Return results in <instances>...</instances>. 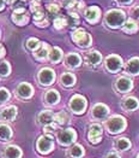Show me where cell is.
<instances>
[{"label": "cell", "instance_id": "obj_21", "mask_svg": "<svg viewBox=\"0 0 139 158\" xmlns=\"http://www.w3.org/2000/svg\"><path fill=\"white\" fill-rule=\"evenodd\" d=\"M122 107L126 110V111H134L139 107V102L138 99L133 98V97H128L125 98L124 102H122Z\"/></svg>", "mask_w": 139, "mask_h": 158}, {"label": "cell", "instance_id": "obj_31", "mask_svg": "<svg viewBox=\"0 0 139 158\" xmlns=\"http://www.w3.org/2000/svg\"><path fill=\"white\" fill-rule=\"evenodd\" d=\"M11 73V66L9 64V62L6 60H1L0 62V76L5 77Z\"/></svg>", "mask_w": 139, "mask_h": 158}, {"label": "cell", "instance_id": "obj_9", "mask_svg": "<svg viewBox=\"0 0 139 158\" xmlns=\"http://www.w3.org/2000/svg\"><path fill=\"white\" fill-rule=\"evenodd\" d=\"M102 127L100 124L95 123V124H91L90 128H89L88 133V139L91 144H98L101 143L102 140Z\"/></svg>", "mask_w": 139, "mask_h": 158}, {"label": "cell", "instance_id": "obj_1", "mask_svg": "<svg viewBox=\"0 0 139 158\" xmlns=\"http://www.w3.org/2000/svg\"><path fill=\"white\" fill-rule=\"evenodd\" d=\"M126 126V119L122 116H119V115L113 116V117L106 121V128H107L108 133H110V134H118V133L124 132Z\"/></svg>", "mask_w": 139, "mask_h": 158}, {"label": "cell", "instance_id": "obj_42", "mask_svg": "<svg viewBox=\"0 0 139 158\" xmlns=\"http://www.w3.org/2000/svg\"><path fill=\"white\" fill-rule=\"evenodd\" d=\"M104 158H121L116 152H109V153H107L106 156H104Z\"/></svg>", "mask_w": 139, "mask_h": 158}, {"label": "cell", "instance_id": "obj_47", "mask_svg": "<svg viewBox=\"0 0 139 158\" xmlns=\"http://www.w3.org/2000/svg\"><path fill=\"white\" fill-rule=\"evenodd\" d=\"M4 6H5V5H4V0H0V11L4 9Z\"/></svg>", "mask_w": 139, "mask_h": 158}, {"label": "cell", "instance_id": "obj_14", "mask_svg": "<svg viewBox=\"0 0 139 158\" xmlns=\"http://www.w3.org/2000/svg\"><path fill=\"white\" fill-rule=\"evenodd\" d=\"M84 16L87 18V21L90 23H96L98 19H100V16H101V10L97 7V6H91L85 10Z\"/></svg>", "mask_w": 139, "mask_h": 158}, {"label": "cell", "instance_id": "obj_27", "mask_svg": "<svg viewBox=\"0 0 139 158\" xmlns=\"http://www.w3.org/2000/svg\"><path fill=\"white\" fill-rule=\"evenodd\" d=\"M60 82H61V85L65 86V87H71L76 82V76L73 74H71V73H65V74L61 75V77H60Z\"/></svg>", "mask_w": 139, "mask_h": 158}, {"label": "cell", "instance_id": "obj_46", "mask_svg": "<svg viewBox=\"0 0 139 158\" xmlns=\"http://www.w3.org/2000/svg\"><path fill=\"white\" fill-rule=\"evenodd\" d=\"M5 1H6L7 4H10V5H13V4H14L17 0H5Z\"/></svg>", "mask_w": 139, "mask_h": 158}, {"label": "cell", "instance_id": "obj_20", "mask_svg": "<svg viewBox=\"0 0 139 158\" xmlns=\"http://www.w3.org/2000/svg\"><path fill=\"white\" fill-rule=\"evenodd\" d=\"M126 71L131 75H139V58L134 57L129 59L126 64Z\"/></svg>", "mask_w": 139, "mask_h": 158}, {"label": "cell", "instance_id": "obj_12", "mask_svg": "<svg viewBox=\"0 0 139 158\" xmlns=\"http://www.w3.org/2000/svg\"><path fill=\"white\" fill-rule=\"evenodd\" d=\"M16 93H17V95H18L19 98H22V99H29V98L33 97L34 89H33L31 85H29V83H26V82H22V83H19V85L17 86Z\"/></svg>", "mask_w": 139, "mask_h": 158}, {"label": "cell", "instance_id": "obj_30", "mask_svg": "<svg viewBox=\"0 0 139 158\" xmlns=\"http://www.w3.org/2000/svg\"><path fill=\"white\" fill-rule=\"evenodd\" d=\"M138 29H139L138 23H137L136 21H133V19H128L126 22V24L124 26V31H125V33H128V34H133V33H136Z\"/></svg>", "mask_w": 139, "mask_h": 158}, {"label": "cell", "instance_id": "obj_19", "mask_svg": "<svg viewBox=\"0 0 139 158\" xmlns=\"http://www.w3.org/2000/svg\"><path fill=\"white\" fill-rule=\"evenodd\" d=\"M4 157L5 158H21L22 157V150L18 146L10 145L7 146L4 151Z\"/></svg>", "mask_w": 139, "mask_h": 158}, {"label": "cell", "instance_id": "obj_26", "mask_svg": "<svg viewBox=\"0 0 139 158\" xmlns=\"http://www.w3.org/2000/svg\"><path fill=\"white\" fill-rule=\"evenodd\" d=\"M12 138V129L7 124H0V140L9 141Z\"/></svg>", "mask_w": 139, "mask_h": 158}, {"label": "cell", "instance_id": "obj_23", "mask_svg": "<svg viewBox=\"0 0 139 158\" xmlns=\"http://www.w3.org/2000/svg\"><path fill=\"white\" fill-rule=\"evenodd\" d=\"M131 146H132V144L127 138H120V139H116L114 141V147L118 151H126L128 148H131Z\"/></svg>", "mask_w": 139, "mask_h": 158}, {"label": "cell", "instance_id": "obj_34", "mask_svg": "<svg viewBox=\"0 0 139 158\" xmlns=\"http://www.w3.org/2000/svg\"><path fill=\"white\" fill-rule=\"evenodd\" d=\"M54 27L56 29H63L65 27H67V21H66V17L64 16H59L54 19Z\"/></svg>", "mask_w": 139, "mask_h": 158}, {"label": "cell", "instance_id": "obj_10", "mask_svg": "<svg viewBox=\"0 0 139 158\" xmlns=\"http://www.w3.org/2000/svg\"><path fill=\"white\" fill-rule=\"evenodd\" d=\"M12 21L17 24V26H25L29 22V16L28 12L25 11L24 7L21 9H14L12 15Z\"/></svg>", "mask_w": 139, "mask_h": 158}, {"label": "cell", "instance_id": "obj_18", "mask_svg": "<svg viewBox=\"0 0 139 158\" xmlns=\"http://www.w3.org/2000/svg\"><path fill=\"white\" fill-rule=\"evenodd\" d=\"M38 123L43 124V126H47L49 123H53L54 121V114L52 112L51 110H44L42 112H40L37 116Z\"/></svg>", "mask_w": 139, "mask_h": 158}, {"label": "cell", "instance_id": "obj_17", "mask_svg": "<svg viewBox=\"0 0 139 158\" xmlns=\"http://www.w3.org/2000/svg\"><path fill=\"white\" fill-rule=\"evenodd\" d=\"M51 51V47H49V45L48 44H46V42H41V45H40V47H38L37 50L35 51V58L36 59H40V60H43V59H46L47 57H48V53Z\"/></svg>", "mask_w": 139, "mask_h": 158}, {"label": "cell", "instance_id": "obj_39", "mask_svg": "<svg viewBox=\"0 0 139 158\" xmlns=\"http://www.w3.org/2000/svg\"><path fill=\"white\" fill-rule=\"evenodd\" d=\"M64 6L67 9H72L77 5V0H64Z\"/></svg>", "mask_w": 139, "mask_h": 158}, {"label": "cell", "instance_id": "obj_43", "mask_svg": "<svg viewBox=\"0 0 139 158\" xmlns=\"http://www.w3.org/2000/svg\"><path fill=\"white\" fill-rule=\"evenodd\" d=\"M5 56V48H4V46L0 44V58H2Z\"/></svg>", "mask_w": 139, "mask_h": 158}, {"label": "cell", "instance_id": "obj_36", "mask_svg": "<svg viewBox=\"0 0 139 158\" xmlns=\"http://www.w3.org/2000/svg\"><path fill=\"white\" fill-rule=\"evenodd\" d=\"M46 17H44V12H43V10H42V7H40L38 10H36L35 12H34V19H35V22H40V21H42V19H44Z\"/></svg>", "mask_w": 139, "mask_h": 158}, {"label": "cell", "instance_id": "obj_35", "mask_svg": "<svg viewBox=\"0 0 139 158\" xmlns=\"http://www.w3.org/2000/svg\"><path fill=\"white\" fill-rule=\"evenodd\" d=\"M10 92L6 89V88H4V87H0V105H2V104H5L9 99H10Z\"/></svg>", "mask_w": 139, "mask_h": 158}, {"label": "cell", "instance_id": "obj_4", "mask_svg": "<svg viewBox=\"0 0 139 158\" xmlns=\"http://www.w3.org/2000/svg\"><path fill=\"white\" fill-rule=\"evenodd\" d=\"M72 40L80 47H89L91 45V36L83 28H79L72 33Z\"/></svg>", "mask_w": 139, "mask_h": 158}, {"label": "cell", "instance_id": "obj_49", "mask_svg": "<svg viewBox=\"0 0 139 158\" xmlns=\"http://www.w3.org/2000/svg\"><path fill=\"white\" fill-rule=\"evenodd\" d=\"M36 1H40V0H36Z\"/></svg>", "mask_w": 139, "mask_h": 158}, {"label": "cell", "instance_id": "obj_50", "mask_svg": "<svg viewBox=\"0 0 139 158\" xmlns=\"http://www.w3.org/2000/svg\"><path fill=\"white\" fill-rule=\"evenodd\" d=\"M0 35H1V33H0Z\"/></svg>", "mask_w": 139, "mask_h": 158}, {"label": "cell", "instance_id": "obj_22", "mask_svg": "<svg viewBox=\"0 0 139 158\" xmlns=\"http://www.w3.org/2000/svg\"><path fill=\"white\" fill-rule=\"evenodd\" d=\"M85 59H87V62H88L89 64H91V65H97V64L101 63L102 56H101V53L97 52V51H91V52L87 53Z\"/></svg>", "mask_w": 139, "mask_h": 158}, {"label": "cell", "instance_id": "obj_6", "mask_svg": "<svg viewBox=\"0 0 139 158\" xmlns=\"http://www.w3.org/2000/svg\"><path fill=\"white\" fill-rule=\"evenodd\" d=\"M36 148L40 153L42 155H47L53 151L54 148V143H53V138L51 135H43L40 136L36 143Z\"/></svg>", "mask_w": 139, "mask_h": 158}, {"label": "cell", "instance_id": "obj_45", "mask_svg": "<svg viewBox=\"0 0 139 158\" xmlns=\"http://www.w3.org/2000/svg\"><path fill=\"white\" fill-rule=\"evenodd\" d=\"M83 7H84V2H83V1H80V2H78V9H79V10H82Z\"/></svg>", "mask_w": 139, "mask_h": 158}, {"label": "cell", "instance_id": "obj_5", "mask_svg": "<svg viewBox=\"0 0 139 158\" xmlns=\"http://www.w3.org/2000/svg\"><path fill=\"white\" fill-rule=\"evenodd\" d=\"M70 109L72 112H75L77 115H80L85 111L87 109V99L83 97V95H79V94H76L71 98L70 100Z\"/></svg>", "mask_w": 139, "mask_h": 158}, {"label": "cell", "instance_id": "obj_11", "mask_svg": "<svg viewBox=\"0 0 139 158\" xmlns=\"http://www.w3.org/2000/svg\"><path fill=\"white\" fill-rule=\"evenodd\" d=\"M115 88L118 92L127 93L133 88V82H132V80L126 76H121L115 81Z\"/></svg>", "mask_w": 139, "mask_h": 158}, {"label": "cell", "instance_id": "obj_8", "mask_svg": "<svg viewBox=\"0 0 139 158\" xmlns=\"http://www.w3.org/2000/svg\"><path fill=\"white\" fill-rule=\"evenodd\" d=\"M55 80V74L49 68H43L38 73V81L42 86H49Z\"/></svg>", "mask_w": 139, "mask_h": 158}, {"label": "cell", "instance_id": "obj_3", "mask_svg": "<svg viewBox=\"0 0 139 158\" xmlns=\"http://www.w3.org/2000/svg\"><path fill=\"white\" fill-rule=\"evenodd\" d=\"M56 139L59 141V144L63 146H68L72 143H75L77 139V133L75 129L72 128H67V129H63L59 131L56 134Z\"/></svg>", "mask_w": 139, "mask_h": 158}, {"label": "cell", "instance_id": "obj_29", "mask_svg": "<svg viewBox=\"0 0 139 158\" xmlns=\"http://www.w3.org/2000/svg\"><path fill=\"white\" fill-rule=\"evenodd\" d=\"M54 121H55V123H56V124L64 126V124L68 123V121H70V116H68V114H67V112H65V111H60V112H58V114H55V115H54Z\"/></svg>", "mask_w": 139, "mask_h": 158}, {"label": "cell", "instance_id": "obj_13", "mask_svg": "<svg viewBox=\"0 0 139 158\" xmlns=\"http://www.w3.org/2000/svg\"><path fill=\"white\" fill-rule=\"evenodd\" d=\"M109 114V109L108 106H106L104 104H96V105L92 107V111H91V115H92V118L94 119H103L106 118Z\"/></svg>", "mask_w": 139, "mask_h": 158}, {"label": "cell", "instance_id": "obj_32", "mask_svg": "<svg viewBox=\"0 0 139 158\" xmlns=\"http://www.w3.org/2000/svg\"><path fill=\"white\" fill-rule=\"evenodd\" d=\"M66 21H67V26L68 27H76L79 23V17H78L77 13L72 12L66 17Z\"/></svg>", "mask_w": 139, "mask_h": 158}, {"label": "cell", "instance_id": "obj_16", "mask_svg": "<svg viewBox=\"0 0 139 158\" xmlns=\"http://www.w3.org/2000/svg\"><path fill=\"white\" fill-rule=\"evenodd\" d=\"M65 63H66V66H68L71 69H75V68H78L82 64V58L77 53H70V54H67V57L65 59Z\"/></svg>", "mask_w": 139, "mask_h": 158}, {"label": "cell", "instance_id": "obj_24", "mask_svg": "<svg viewBox=\"0 0 139 158\" xmlns=\"http://www.w3.org/2000/svg\"><path fill=\"white\" fill-rule=\"evenodd\" d=\"M59 99H60V95L55 89H51V91H48L44 94V100L49 105H55L59 102Z\"/></svg>", "mask_w": 139, "mask_h": 158}, {"label": "cell", "instance_id": "obj_48", "mask_svg": "<svg viewBox=\"0 0 139 158\" xmlns=\"http://www.w3.org/2000/svg\"><path fill=\"white\" fill-rule=\"evenodd\" d=\"M137 158H139V155H138V156H137Z\"/></svg>", "mask_w": 139, "mask_h": 158}, {"label": "cell", "instance_id": "obj_2", "mask_svg": "<svg viewBox=\"0 0 139 158\" xmlns=\"http://www.w3.org/2000/svg\"><path fill=\"white\" fill-rule=\"evenodd\" d=\"M125 22V12L121 10H110L106 15V23L110 28H119Z\"/></svg>", "mask_w": 139, "mask_h": 158}, {"label": "cell", "instance_id": "obj_28", "mask_svg": "<svg viewBox=\"0 0 139 158\" xmlns=\"http://www.w3.org/2000/svg\"><path fill=\"white\" fill-rule=\"evenodd\" d=\"M85 151H84V147L82 145H75L71 147V150L68 151V155L71 158H82L84 156Z\"/></svg>", "mask_w": 139, "mask_h": 158}, {"label": "cell", "instance_id": "obj_38", "mask_svg": "<svg viewBox=\"0 0 139 158\" xmlns=\"http://www.w3.org/2000/svg\"><path fill=\"white\" fill-rule=\"evenodd\" d=\"M43 131L47 133V134H52V133H54L56 131V124H55V123H49V124L44 126Z\"/></svg>", "mask_w": 139, "mask_h": 158}, {"label": "cell", "instance_id": "obj_7", "mask_svg": "<svg viewBox=\"0 0 139 158\" xmlns=\"http://www.w3.org/2000/svg\"><path fill=\"white\" fill-rule=\"evenodd\" d=\"M104 66L109 73L115 74L122 68V59H121V57H119L116 54H110L106 58Z\"/></svg>", "mask_w": 139, "mask_h": 158}, {"label": "cell", "instance_id": "obj_33", "mask_svg": "<svg viewBox=\"0 0 139 158\" xmlns=\"http://www.w3.org/2000/svg\"><path fill=\"white\" fill-rule=\"evenodd\" d=\"M40 45H41V42L36 38H30V39L26 41V47L29 50H31V51H36L38 47H40Z\"/></svg>", "mask_w": 139, "mask_h": 158}, {"label": "cell", "instance_id": "obj_15", "mask_svg": "<svg viewBox=\"0 0 139 158\" xmlns=\"http://www.w3.org/2000/svg\"><path fill=\"white\" fill-rule=\"evenodd\" d=\"M17 116V107L16 106H7L0 112V119L2 121H13Z\"/></svg>", "mask_w": 139, "mask_h": 158}, {"label": "cell", "instance_id": "obj_44", "mask_svg": "<svg viewBox=\"0 0 139 158\" xmlns=\"http://www.w3.org/2000/svg\"><path fill=\"white\" fill-rule=\"evenodd\" d=\"M119 4H121V5H127V4H129L132 0H116Z\"/></svg>", "mask_w": 139, "mask_h": 158}, {"label": "cell", "instance_id": "obj_37", "mask_svg": "<svg viewBox=\"0 0 139 158\" xmlns=\"http://www.w3.org/2000/svg\"><path fill=\"white\" fill-rule=\"evenodd\" d=\"M47 10H48V12L51 13V15H58L59 11H60V7H59V5H56V4H49L48 6H47Z\"/></svg>", "mask_w": 139, "mask_h": 158}, {"label": "cell", "instance_id": "obj_41", "mask_svg": "<svg viewBox=\"0 0 139 158\" xmlns=\"http://www.w3.org/2000/svg\"><path fill=\"white\" fill-rule=\"evenodd\" d=\"M36 23V26L37 27H47L48 26V19L47 18H44V19H42V21H40V22H35Z\"/></svg>", "mask_w": 139, "mask_h": 158}, {"label": "cell", "instance_id": "obj_25", "mask_svg": "<svg viewBox=\"0 0 139 158\" xmlns=\"http://www.w3.org/2000/svg\"><path fill=\"white\" fill-rule=\"evenodd\" d=\"M48 58L52 63H59L63 58V51L59 47H53L48 53Z\"/></svg>", "mask_w": 139, "mask_h": 158}, {"label": "cell", "instance_id": "obj_40", "mask_svg": "<svg viewBox=\"0 0 139 158\" xmlns=\"http://www.w3.org/2000/svg\"><path fill=\"white\" fill-rule=\"evenodd\" d=\"M131 15H132V17H133V18H138L139 19V6H136V7L132 10Z\"/></svg>", "mask_w": 139, "mask_h": 158}]
</instances>
